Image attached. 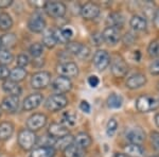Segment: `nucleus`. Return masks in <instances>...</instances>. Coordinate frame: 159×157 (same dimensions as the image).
Returning <instances> with one entry per match:
<instances>
[{
	"instance_id": "f257e3e1",
	"label": "nucleus",
	"mask_w": 159,
	"mask_h": 157,
	"mask_svg": "<svg viewBox=\"0 0 159 157\" xmlns=\"http://www.w3.org/2000/svg\"><path fill=\"white\" fill-rule=\"evenodd\" d=\"M17 142L20 148L25 151H30L34 148V145L37 142V136L36 134L32 131L24 128L18 133L17 136Z\"/></svg>"
},
{
	"instance_id": "f03ea898",
	"label": "nucleus",
	"mask_w": 159,
	"mask_h": 157,
	"mask_svg": "<svg viewBox=\"0 0 159 157\" xmlns=\"http://www.w3.org/2000/svg\"><path fill=\"white\" fill-rule=\"evenodd\" d=\"M68 105V99L64 95H53L46 100L45 107L49 112L56 113L65 109Z\"/></svg>"
},
{
	"instance_id": "7ed1b4c3",
	"label": "nucleus",
	"mask_w": 159,
	"mask_h": 157,
	"mask_svg": "<svg viewBox=\"0 0 159 157\" xmlns=\"http://www.w3.org/2000/svg\"><path fill=\"white\" fill-rule=\"evenodd\" d=\"M159 107V102L150 96H140L136 101V109L140 113H150Z\"/></svg>"
},
{
	"instance_id": "20e7f679",
	"label": "nucleus",
	"mask_w": 159,
	"mask_h": 157,
	"mask_svg": "<svg viewBox=\"0 0 159 157\" xmlns=\"http://www.w3.org/2000/svg\"><path fill=\"white\" fill-rule=\"evenodd\" d=\"M30 83L32 88L37 89V90L46 88L51 83V73L48 71H38L32 76Z\"/></svg>"
},
{
	"instance_id": "39448f33",
	"label": "nucleus",
	"mask_w": 159,
	"mask_h": 157,
	"mask_svg": "<svg viewBox=\"0 0 159 157\" xmlns=\"http://www.w3.org/2000/svg\"><path fill=\"white\" fill-rule=\"evenodd\" d=\"M47 116L45 114H40V113H36V114L31 115L27 119V127L28 130L32 131V132H36V131L42 130L43 127H46L47 124Z\"/></svg>"
},
{
	"instance_id": "423d86ee",
	"label": "nucleus",
	"mask_w": 159,
	"mask_h": 157,
	"mask_svg": "<svg viewBox=\"0 0 159 157\" xmlns=\"http://www.w3.org/2000/svg\"><path fill=\"white\" fill-rule=\"evenodd\" d=\"M45 11L49 16L53 18H61L66 14L67 7L63 2L60 1H47L45 6Z\"/></svg>"
},
{
	"instance_id": "0eeeda50",
	"label": "nucleus",
	"mask_w": 159,
	"mask_h": 157,
	"mask_svg": "<svg viewBox=\"0 0 159 157\" xmlns=\"http://www.w3.org/2000/svg\"><path fill=\"white\" fill-rule=\"evenodd\" d=\"M51 88L55 92V95H63L71 90V88H72V83H71L70 79L58 76L57 78H55L53 80L52 83H51Z\"/></svg>"
},
{
	"instance_id": "6e6552de",
	"label": "nucleus",
	"mask_w": 159,
	"mask_h": 157,
	"mask_svg": "<svg viewBox=\"0 0 159 157\" xmlns=\"http://www.w3.org/2000/svg\"><path fill=\"white\" fill-rule=\"evenodd\" d=\"M56 71L61 76L67 79L75 78L79 76V67L75 63H72V62H65V63L60 64L57 66Z\"/></svg>"
},
{
	"instance_id": "1a4fd4ad",
	"label": "nucleus",
	"mask_w": 159,
	"mask_h": 157,
	"mask_svg": "<svg viewBox=\"0 0 159 157\" xmlns=\"http://www.w3.org/2000/svg\"><path fill=\"white\" fill-rule=\"evenodd\" d=\"M28 29L33 33H42L46 29V20L40 13H34L28 20Z\"/></svg>"
},
{
	"instance_id": "9d476101",
	"label": "nucleus",
	"mask_w": 159,
	"mask_h": 157,
	"mask_svg": "<svg viewBox=\"0 0 159 157\" xmlns=\"http://www.w3.org/2000/svg\"><path fill=\"white\" fill-rule=\"evenodd\" d=\"M110 70H111V73L116 78H123L129 71V66H127V64L125 63V61L122 58L117 56L111 62Z\"/></svg>"
},
{
	"instance_id": "9b49d317",
	"label": "nucleus",
	"mask_w": 159,
	"mask_h": 157,
	"mask_svg": "<svg viewBox=\"0 0 159 157\" xmlns=\"http://www.w3.org/2000/svg\"><path fill=\"white\" fill-rule=\"evenodd\" d=\"M67 52L69 54L78 56L81 60H84L89 55V48L85 45H82L80 43H68L67 44Z\"/></svg>"
},
{
	"instance_id": "f8f14e48",
	"label": "nucleus",
	"mask_w": 159,
	"mask_h": 157,
	"mask_svg": "<svg viewBox=\"0 0 159 157\" xmlns=\"http://www.w3.org/2000/svg\"><path fill=\"white\" fill-rule=\"evenodd\" d=\"M0 109L7 114H14L19 109V97L7 96L0 104Z\"/></svg>"
},
{
	"instance_id": "ddd939ff",
	"label": "nucleus",
	"mask_w": 159,
	"mask_h": 157,
	"mask_svg": "<svg viewBox=\"0 0 159 157\" xmlns=\"http://www.w3.org/2000/svg\"><path fill=\"white\" fill-rule=\"evenodd\" d=\"M110 64V56L105 50H98L93 55V65L100 71H103Z\"/></svg>"
},
{
	"instance_id": "4468645a",
	"label": "nucleus",
	"mask_w": 159,
	"mask_h": 157,
	"mask_svg": "<svg viewBox=\"0 0 159 157\" xmlns=\"http://www.w3.org/2000/svg\"><path fill=\"white\" fill-rule=\"evenodd\" d=\"M43 96L42 94H39V92L31 94L24 100V103H22V109L27 110V112H30V110L37 109V107L43 103Z\"/></svg>"
},
{
	"instance_id": "2eb2a0df",
	"label": "nucleus",
	"mask_w": 159,
	"mask_h": 157,
	"mask_svg": "<svg viewBox=\"0 0 159 157\" xmlns=\"http://www.w3.org/2000/svg\"><path fill=\"white\" fill-rule=\"evenodd\" d=\"M81 15L87 20L97 18L100 15V7L93 2H87L81 7Z\"/></svg>"
},
{
	"instance_id": "dca6fc26",
	"label": "nucleus",
	"mask_w": 159,
	"mask_h": 157,
	"mask_svg": "<svg viewBox=\"0 0 159 157\" xmlns=\"http://www.w3.org/2000/svg\"><path fill=\"white\" fill-rule=\"evenodd\" d=\"M102 36H103V40L108 45L115 46L121 39V35H120V31L116 29V28L112 27H107L105 28L103 33H102Z\"/></svg>"
},
{
	"instance_id": "f3484780",
	"label": "nucleus",
	"mask_w": 159,
	"mask_h": 157,
	"mask_svg": "<svg viewBox=\"0 0 159 157\" xmlns=\"http://www.w3.org/2000/svg\"><path fill=\"white\" fill-rule=\"evenodd\" d=\"M125 137L132 145H140L145 140L147 136L145 132L141 127H133L127 131Z\"/></svg>"
},
{
	"instance_id": "a211bd4d",
	"label": "nucleus",
	"mask_w": 159,
	"mask_h": 157,
	"mask_svg": "<svg viewBox=\"0 0 159 157\" xmlns=\"http://www.w3.org/2000/svg\"><path fill=\"white\" fill-rule=\"evenodd\" d=\"M48 134L51 138L55 139H61L65 136L69 135V131L66 127H64L61 123H51L49 125V128H48Z\"/></svg>"
},
{
	"instance_id": "6ab92c4d",
	"label": "nucleus",
	"mask_w": 159,
	"mask_h": 157,
	"mask_svg": "<svg viewBox=\"0 0 159 157\" xmlns=\"http://www.w3.org/2000/svg\"><path fill=\"white\" fill-rule=\"evenodd\" d=\"M147 83V76L142 73H136L126 80V87L129 89H138Z\"/></svg>"
},
{
	"instance_id": "aec40b11",
	"label": "nucleus",
	"mask_w": 159,
	"mask_h": 157,
	"mask_svg": "<svg viewBox=\"0 0 159 157\" xmlns=\"http://www.w3.org/2000/svg\"><path fill=\"white\" fill-rule=\"evenodd\" d=\"M54 36L56 39V43L61 44H68L69 40L73 36V30L70 27L61 28L54 31Z\"/></svg>"
},
{
	"instance_id": "412c9836",
	"label": "nucleus",
	"mask_w": 159,
	"mask_h": 157,
	"mask_svg": "<svg viewBox=\"0 0 159 157\" xmlns=\"http://www.w3.org/2000/svg\"><path fill=\"white\" fill-rule=\"evenodd\" d=\"M2 89L9 96H15V97H19L22 91L20 85L18 83H16V82L11 81V80L3 81V83H2Z\"/></svg>"
},
{
	"instance_id": "4be33fe9",
	"label": "nucleus",
	"mask_w": 159,
	"mask_h": 157,
	"mask_svg": "<svg viewBox=\"0 0 159 157\" xmlns=\"http://www.w3.org/2000/svg\"><path fill=\"white\" fill-rule=\"evenodd\" d=\"M55 149L53 146H38L31 151L29 157H54Z\"/></svg>"
},
{
	"instance_id": "5701e85b",
	"label": "nucleus",
	"mask_w": 159,
	"mask_h": 157,
	"mask_svg": "<svg viewBox=\"0 0 159 157\" xmlns=\"http://www.w3.org/2000/svg\"><path fill=\"white\" fill-rule=\"evenodd\" d=\"M124 21L125 20L123 15L121 13H118V12L110 13L108 17H107V24L109 25V27L116 28L118 30L124 25Z\"/></svg>"
},
{
	"instance_id": "b1692460",
	"label": "nucleus",
	"mask_w": 159,
	"mask_h": 157,
	"mask_svg": "<svg viewBox=\"0 0 159 157\" xmlns=\"http://www.w3.org/2000/svg\"><path fill=\"white\" fill-rule=\"evenodd\" d=\"M74 145L76 146H79L80 149L84 150V149H87L91 145L92 143V140H91V137L88 135L87 133H79L78 135L74 137Z\"/></svg>"
},
{
	"instance_id": "393cba45",
	"label": "nucleus",
	"mask_w": 159,
	"mask_h": 157,
	"mask_svg": "<svg viewBox=\"0 0 159 157\" xmlns=\"http://www.w3.org/2000/svg\"><path fill=\"white\" fill-rule=\"evenodd\" d=\"M78 122V116L72 110L63 113L61 117V124H63L66 127H73Z\"/></svg>"
},
{
	"instance_id": "a878e982",
	"label": "nucleus",
	"mask_w": 159,
	"mask_h": 157,
	"mask_svg": "<svg viewBox=\"0 0 159 157\" xmlns=\"http://www.w3.org/2000/svg\"><path fill=\"white\" fill-rule=\"evenodd\" d=\"M14 133V125L10 121H3L0 123V140H7Z\"/></svg>"
},
{
	"instance_id": "bb28decb",
	"label": "nucleus",
	"mask_w": 159,
	"mask_h": 157,
	"mask_svg": "<svg viewBox=\"0 0 159 157\" xmlns=\"http://www.w3.org/2000/svg\"><path fill=\"white\" fill-rule=\"evenodd\" d=\"M124 154L127 157H143L144 150L140 145H129L124 148Z\"/></svg>"
},
{
	"instance_id": "cd10ccee",
	"label": "nucleus",
	"mask_w": 159,
	"mask_h": 157,
	"mask_svg": "<svg viewBox=\"0 0 159 157\" xmlns=\"http://www.w3.org/2000/svg\"><path fill=\"white\" fill-rule=\"evenodd\" d=\"M27 74L28 72L25 68L16 66V67H14L11 70V72H10L9 80H11L13 82H16V83H19V82L24 81L25 79V76H27Z\"/></svg>"
},
{
	"instance_id": "c85d7f7f",
	"label": "nucleus",
	"mask_w": 159,
	"mask_h": 157,
	"mask_svg": "<svg viewBox=\"0 0 159 157\" xmlns=\"http://www.w3.org/2000/svg\"><path fill=\"white\" fill-rule=\"evenodd\" d=\"M1 39V49H7L10 50L11 48L15 47L17 44V37L14 33H7L0 37Z\"/></svg>"
},
{
	"instance_id": "c756f323",
	"label": "nucleus",
	"mask_w": 159,
	"mask_h": 157,
	"mask_svg": "<svg viewBox=\"0 0 159 157\" xmlns=\"http://www.w3.org/2000/svg\"><path fill=\"white\" fill-rule=\"evenodd\" d=\"M129 25L132 27L133 30L135 31H144L147 29V20L145 18H143L142 16H139V15H135L130 18Z\"/></svg>"
},
{
	"instance_id": "7c9ffc66",
	"label": "nucleus",
	"mask_w": 159,
	"mask_h": 157,
	"mask_svg": "<svg viewBox=\"0 0 159 157\" xmlns=\"http://www.w3.org/2000/svg\"><path fill=\"white\" fill-rule=\"evenodd\" d=\"M56 39L54 36V31L52 30H46L43 34V46L47 48H53L56 45Z\"/></svg>"
},
{
	"instance_id": "2f4dec72",
	"label": "nucleus",
	"mask_w": 159,
	"mask_h": 157,
	"mask_svg": "<svg viewBox=\"0 0 159 157\" xmlns=\"http://www.w3.org/2000/svg\"><path fill=\"white\" fill-rule=\"evenodd\" d=\"M13 27V19L9 13H0V30L9 31Z\"/></svg>"
},
{
	"instance_id": "473e14b6",
	"label": "nucleus",
	"mask_w": 159,
	"mask_h": 157,
	"mask_svg": "<svg viewBox=\"0 0 159 157\" xmlns=\"http://www.w3.org/2000/svg\"><path fill=\"white\" fill-rule=\"evenodd\" d=\"M84 156V150L80 149L74 143L69 145L64 150V157H83Z\"/></svg>"
},
{
	"instance_id": "72a5a7b5",
	"label": "nucleus",
	"mask_w": 159,
	"mask_h": 157,
	"mask_svg": "<svg viewBox=\"0 0 159 157\" xmlns=\"http://www.w3.org/2000/svg\"><path fill=\"white\" fill-rule=\"evenodd\" d=\"M122 104H123V99L119 95L112 94L107 98V105H108V107H110V109H120L122 106Z\"/></svg>"
},
{
	"instance_id": "f704fd0d",
	"label": "nucleus",
	"mask_w": 159,
	"mask_h": 157,
	"mask_svg": "<svg viewBox=\"0 0 159 157\" xmlns=\"http://www.w3.org/2000/svg\"><path fill=\"white\" fill-rule=\"evenodd\" d=\"M14 60L12 52L7 49H1L0 50V65H10Z\"/></svg>"
},
{
	"instance_id": "c9c22d12",
	"label": "nucleus",
	"mask_w": 159,
	"mask_h": 157,
	"mask_svg": "<svg viewBox=\"0 0 159 157\" xmlns=\"http://www.w3.org/2000/svg\"><path fill=\"white\" fill-rule=\"evenodd\" d=\"M73 142H74V137H72L71 135H67L61 139H57V140L55 141V145L57 146L58 149L64 151L66 148H68L69 145H72Z\"/></svg>"
},
{
	"instance_id": "e433bc0d",
	"label": "nucleus",
	"mask_w": 159,
	"mask_h": 157,
	"mask_svg": "<svg viewBox=\"0 0 159 157\" xmlns=\"http://www.w3.org/2000/svg\"><path fill=\"white\" fill-rule=\"evenodd\" d=\"M29 52L34 58H39V56H42L43 53V44H40V43L32 44V45L30 46V48H29Z\"/></svg>"
},
{
	"instance_id": "4c0bfd02",
	"label": "nucleus",
	"mask_w": 159,
	"mask_h": 157,
	"mask_svg": "<svg viewBox=\"0 0 159 157\" xmlns=\"http://www.w3.org/2000/svg\"><path fill=\"white\" fill-rule=\"evenodd\" d=\"M148 55L151 58H159V39H155L148 45Z\"/></svg>"
},
{
	"instance_id": "58836bf2",
	"label": "nucleus",
	"mask_w": 159,
	"mask_h": 157,
	"mask_svg": "<svg viewBox=\"0 0 159 157\" xmlns=\"http://www.w3.org/2000/svg\"><path fill=\"white\" fill-rule=\"evenodd\" d=\"M117 128H118V122L117 120H115L114 118H111L108 123H107V127H106V134L108 137H114L115 134L117 132Z\"/></svg>"
},
{
	"instance_id": "ea45409f",
	"label": "nucleus",
	"mask_w": 159,
	"mask_h": 157,
	"mask_svg": "<svg viewBox=\"0 0 159 157\" xmlns=\"http://www.w3.org/2000/svg\"><path fill=\"white\" fill-rule=\"evenodd\" d=\"M17 66L21 67V68H25L30 64V58L25 53H21L17 56Z\"/></svg>"
},
{
	"instance_id": "a19ab883",
	"label": "nucleus",
	"mask_w": 159,
	"mask_h": 157,
	"mask_svg": "<svg viewBox=\"0 0 159 157\" xmlns=\"http://www.w3.org/2000/svg\"><path fill=\"white\" fill-rule=\"evenodd\" d=\"M151 142L154 150L159 151V133L158 132H152L151 133Z\"/></svg>"
},
{
	"instance_id": "79ce46f5",
	"label": "nucleus",
	"mask_w": 159,
	"mask_h": 157,
	"mask_svg": "<svg viewBox=\"0 0 159 157\" xmlns=\"http://www.w3.org/2000/svg\"><path fill=\"white\" fill-rule=\"evenodd\" d=\"M10 72H11V70L9 69V67L4 65H0V80H3V81L9 80Z\"/></svg>"
},
{
	"instance_id": "37998d69",
	"label": "nucleus",
	"mask_w": 159,
	"mask_h": 157,
	"mask_svg": "<svg viewBox=\"0 0 159 157\" xmlns=\"http://www.w3.org/2000/svg\"><path fill=\"white\" fill-rule=\"evenodd\" d=\"M150 72L154 76H158L159 74V58L155 60L150 65Z\"/></svg>"
},
{
	"instance_id": "c03bdc74",
	"label": "nucleus",
	"mask_w": 159,
	"mask_h": 157,
	"mask_svg": "<svg viewBox=\"0 0 159 157\" xmlns=\"http://www.w3.org/2000/svg\"><path fill=\"white\" fill-rule=\"evenodd\" d=\"M91 40L96 46H100L102 43L104 42L103 36H102V33H94V34H92L91 35Z\"/></svg>"
},
{
	"instance_id": "a18cd8bd",
	"label": "nucleus",
	"mask_w": 159,
	"mask_h": 157,
	"mask_svg": "<svg viewBox=\"0 0 159 157\" xmlns=\"http://www.w3.org/2000/svg\"><path fill=\"white\" fill-rule=\"evenodd\" d=\"M46 3H47V1H40V0H36V1H32V0H30L29 1V4L30 6H32L34 9H45V6Z\"/></svg>"
},
{
	"instance_id": "49530a36",
	"label": "nucleus",
	"mask_w": 159,
	"mask_h": 157,
	"mask_svg": "<svg viewBox=\"0 0 159 157\" xmlns=\"http://www.w3.org/2000/svg\"><path fill=\"white\" fill-rule=\"evenodd\" d=\"M88 84H89V86L96 88V87L100 84V80L97 76H90L88 78Z\"/></svg>"
},
{
	"instance_id": "de8ad7c7",
	"label": "nucleus",
	"mask_w": 159,
	"mask_h": 157,
	"mask_svg": "<svg viewBox=\"0 0 159 157\" xmlns=\"http://www.w3.org/2000/svg\"><path fill=\"white\" fill-rule=\"evenodd\" d=\"M80 109H81L82 112L86 113V114H89V113H90L91 107H90V105H89V103L87 101H82L81 104H80Z\"/></svg>"
},
{
	"instance_id": "09e8293b",
	"label": "nucleus",
	"mask_w": 159,
	"mask_h": 157,
	"mask_svg": "<svg viewBox=\"0 0 159 157\" xmlns=\"http://www.w3.org/2000/svg\"><path fill=\"white\" fill-rule=\"evenodd\" d=\"M13 3V0H0V9H7Z\"/></svg>"
},
{
	"instance_id": "8fccbe9b",
	"label": "nucleus",
	"mask_w": 159,
	"mask_h": 157,
	"mask_svg": "<svg viewBox=\"0 0 159 157\" xmlns=\"http://www.w3.org/2000/svg\"><path fill=\"white\" fill-rule=\"evenodd\" d=\"M154 22H155V25L159 29V10H157L155 14V17H154Z\"/></svg>"
},
{
	"instance_id": "3c124183",
	"label": "nucleus",
	"mask_w": 159,
	"mask_h": 157,
	"mask_svg": "<svg viewBox=\"0 0 159 157\" xmlns=\"http://www.w3.org/2000/svg\"><path fill=\"white\" fill-rule=\"evenodd\" d=\"M134 58H135V61H137V62L140 61V58H141L140 51H135V52H134Z\"/></svg>"
},
{
	"instance_id": "603ef678",
	"label": "nucleus",
	"mask_w": 159,
	"mask_h": 157,
	"mask_svg": "<svg viewBox=\"0 0 159 157\" xmlns=\"http://www.w3.org/2000/svg\"><path fill=\"white\" fill-rule=\"evenodd\" d=\"M112 157H127V156L125 155V154H123V153H115Z\"/></svg>"
},
{
	"instance_id": "864d4df0",
	"label": "nucleus",
	"mask_w": 159,
	"mask_h": 157,
	"mask_svg": "<svg viewBox=\"0 0 159 157\" xmlns=\"http://www.w3.org/2000/svg\"><path fill=\"white\" fill-rule=\"evenodd\" d=\"M155 122H156V124H157V127H159V114L156 115V117H155Z\"/></svg>"
},
{
	"instance_id": "5fc2aeb1",
	"label": "nucleus",
	"mask_w": 159,
	"mask_h": 157,
	"mask_svg": "<svg viewBox=\"0 0 159 157\" xmlns=\"http://www.w3.org/2000/svg\"><path fill=\"white\" fill-rule=\"evenodd\" d=\"M0 50H1V39H0Z\"/></svg>"
},
{
	"instance_id": "6e6d98bb",
	"label": "nucleus",
	"mask_w": 159,
	"mask_h": 157,
	"mask_svg": "<svg viewBox=\"0 0 159 157\" xmlns=\"http://www.w3.org/2000/svg\"><path fill=\"white\" fill-rule=\"evenodd\" d=\"M151 157H159V155H154V156H151Z\"/></svg>"
},
{
	"instance_id": "4d7b16f0",
	"label": "nucleus",
	"mask_w": 159,
	"mask_h": 157,
	"mask_svg": "<svg viewBox=\"0 0 159 157\" xmlns=\"http://www.w3.org/2000/svg\"><path fill=\"white\" fill-rule=\"evenodd\" d=\"M1 112L2 110H1V109H0V117H1Z\"/></svg>"
},
{
	"instance_id": "13d9d810",
	"label": "nucleus",
	"mask_w": 159,
	"mask_h": 157,
	"mask_svg": "<svg viewBox=\"0 0 159 157\" xmlns=\"http://www.w3.org/2000/svg\"><path fill=\"white\" fill-rule=\"evenodd\" d=\"M158 89H159V83H158Z\"/></svg>"
},
{
	"instance_id": "bf43d9fd",
	"label": "nucleus",
	"mask_w": 159,
	"mask_h": 157,
	"mask_svg": "<svg viewBox=\"0 0 159 157\" xmlns=\"http://www.w3.org/2000/svg\"><path fill=\"white\" fill-rule=\"evenodd\" d=\"M158 102H159V101H158Z\"/></svg>"
}]
</instances>
